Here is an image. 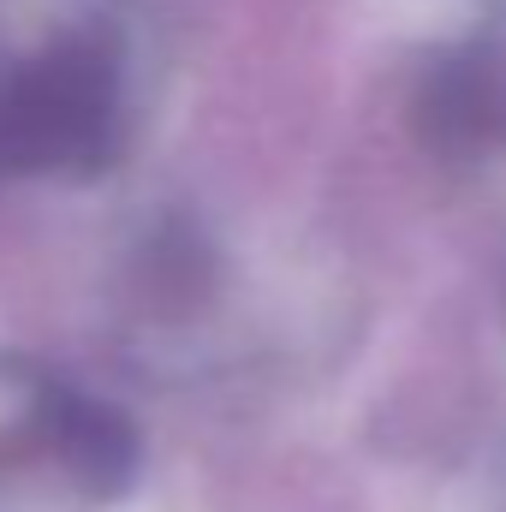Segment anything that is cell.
<instances>
[{"mask_svg":"<svg viewBox=\"0 0 506 512\" xmlns=\"http://www.w3.org/2000/svg\"><path fill=\"white\" fill-rule=\"evenodd\" d=\"M435 143L447 149H471V155H489V149H506V60H465L453 66L435 96Z\"/></svg>","mask_w":506,"mask_h":512,"instance_id":"cell-2","label":"cell"},{"mask_svg":"<svg viewBox=\"0 0 506 512\" xmlns=\"http://www.w3.org/2000/svg\"><path fill=\"white\" fill-rule=\"evenodd\" d=\"M66 405H72V382L48 376L42 364H30L18 352H0V483L30 471V465H42L60 483V495H72L66 465H60Z\"/></svg>","mask_w":506,"mask_h":512,"instance_id":"cell-1","label":"cell"}]
</instances>
